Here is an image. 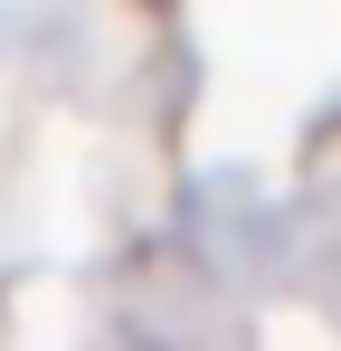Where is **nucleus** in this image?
Segmentation results:
<instances>
[]
</instances>
